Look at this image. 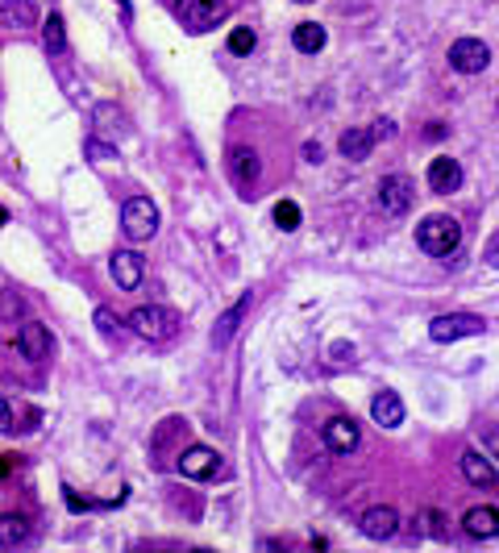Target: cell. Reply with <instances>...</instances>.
I'll return each instance as SVG.
<instances>
[{"instance_id":"8","label":"cell","mask_w":499,"mask_h":553,"mask_svg":"<svg viewBox=\"0 0 499 553\" xmlns=\"http://www.w3.org/2000/svg\"><path fill=\"white\" fill-rule=\"evenodd\" d=\"M229 179L241 187V195H254V184H259V175H262V163H259V154L250 150V146H229Z\"/></svg>"},{"instance_id":"14","label":"cell","mask_w":499,"mask_h":553,"mask_svg":"<svg viewBox=\"0 0 499 553\" xmlns=\"http://www.w3.org/2000/svg\"><path fill=\"white\" fill-rule=\"evenodd\" d=\"M17 346H22V358L42 362L46 354H50V333H46V325H38V321H25V325L17 329Z\"/></svg>"},{"instance_id":"20","label":"cell","mask_w":499,"mask_h":553,"mask_svg":"<svg viewBox=\"0 0 499 553\" xmlns=\"http://www.w3.org/2000/svg\"><path fill=\"white\" fill-rule=\"evenodd\" d=\"M292 42H295V50H300V55H316V50H325L329 33H325V25L300 22V25L292 30Z\"/></svg>"},{"instance_id":"19","label":"cell","mask_w":499,"mask_h":553,"mask_svg":"<svg viewBox=\"0 0 499 553\" xmlns=\"http://www.w3.org/2000/svg\"><path fill=\"white\" fill-rule=\"evenodd\" d=\"M462 529L470 537H499V508H470L462 516Z\"/></svg>"},{"instance_id":"31","label":"cell","mask_w":499,"mask_h":553,"mask_svg":"<svg viewBox=\"0 0 499 553\" xmlns=\"http://www.w3.org/2000/svg\"><path fill=\"white\" fill-rule=\"evenodd\" d=\"M375 141H383V138H395V125H391V121H375Z\"/></svg>"},{"instance_id":"6","label":"cell","mask_w":499,"mask_h":553,"mask_svg":"<svg viewBox=\"0 0 499 553\" xmlns=\"http://www.w3.org/2000/svg\"><path fill=\"white\" fill-rule=\"evenodd\" d=\"M491 63V46L483 38H458L449 46V67L462 71V76H478V71H487Z\"/></svg>"},{"instance_id":"18","label":"cell","mask_w":499,"mask_h":553,"mask_svg":"<svg viewBox=\"0 0 499 553\" xmlns=\"http://www.w3.org/2000/svg\"><path fill=\"white\" fill-rule=\"evenodd\" d=\"M250 313V295H241L238 304L229 308V313H221L217 316V329H213V346H229V341H233V333H238V325H241V316Z\"/></svg>"},{"instance_id":"32","label":"cell","mask_w":499,"mask_h":553,"mask_svg":"<svg viewBox=\"0 0 499 553\" xmlns=\"http://www.w3.org/2000/svg\"><path fill=\"white\" fill-rule=\"evenodd\" d=\"M304 159H308V163H321V159H325L321 141H304Z\"/></svg>"},{"instance_id":"16","label":"cell","mask_w":499,"mask_h":553,"mask_svg":"<svg viewBox=\"0 0 499 553\" xmlns=\"http://www.w3.org/2000/svg\"><path fill=\"white\" fill-rule=\"evenodd\" d=\"M370 416H375L379 429H400L404 424V400L395 395V391H379V395L370 400Z\"/></svg>"},{"instance_id":"30","label":"cell","mask_w":499,"mask_h":553,"mask_svg":"<svg viewBox=\"0 0 499 553\" xmlns=\"http://www.w3.org/2000/svg\"><path fill=\"white\" fill-rule=\"evenodd\" d=\"M84 150L92 154V159H96V163H109V159H117V150H113V146H104V141H96V138L87 141Z\"/></svg>"},{"instance_id":"11","label":"cell","mask_w":499,"mask_h":553,"mask_svg":"<svg viewBox=\"0 0 499 553\" xmlns=\"http://www.w3.org/2000/svg\"><path fill=\"white\" fill-rule=\"evenodd\" d=\"M358 441H362V429L354 416H333V421H325V445L333 454H354Z\"/></svg>"},{"instance_id":"12","label":"cell","mask_w":499,"mask_h":553,"mask_svg":"<svg viewBox=\"0 0 499 553\" xmlns=\"http://www.w3.org/2000/svg\"><path fill=\"white\" fill-rule=\"evenodd\" d=\"M429 187H433L437 195L458 192V187H462V163L449 159V154H437L433 163H429Z\"/></svg>"},{"instance_id":"37","label":"cell","mask_w":499,"mask_h":553,"mask_svg":"<svg viewBox=\"0 0 499 553\" xmlns=\"http://www.w3.org/2000/svg\"><path fill=\"white\" fill-rule=\"evenodd\" d=\"M292 5H313V0H292Z\"/></svg>"},{"instance_id":"25","label":"cell","mask_w":499,"mask_h":553,"mask_svg":"<svg viewBox=\"0 0 499 553\" xmlns=\"http://www.w3.org/2000/svg\"><path fill=\"white\" fill-rule=\"evenodd\" d=\"M275 225H279L283 233L300 229V204H295V200H279V204H275Z\"/></svg>"},{"instance_id":"36","label":"cell","mask_w":499,"mask_h":553,"mask_svg":"<svg viewBox=\"0 0 499 553\" xmlns=\"http://www.w3.org/2000/svg\"><path fill=\"white\" fill-rule=\"evenodd\" d=\"M5 475H9V462H5V458H0V478H5Z\"/></svg>"},{"instance_id":"1","label":"cell","mask_w":499,"mask_h":553,"mask_svg":"<svg viewBox=\"0 0 499 553\" xmlns=\"http://www.w3.org/2000/svg\"><path fill=\"white\" fill-rule=\"evenodd\" d=\"M416 246L424 254H433V258H449L462 246V225L454 217H445V213H433V217H424L416 225Z\"/></svg>"},{"instance_id":"13","label":"cell","mask_w":499,"mask_h":553,"mask_svg":"<svg viewBox=\"0 0 499 553\" xmlns=\"http://www.w3.org/2000/svg\"><path fill=\"white\" fill-rule=\"evenodd\" d=\"M113 279H117V287H125V292H138L141 287V275H146V267H141V258L133 254V249H117L109 262Z\"/></svg>"},{"instance_id":"28","label":"cell","mask_w":499,"mask_h":553,"mask_svg":"<svg viewBox=\"0 0 499 553\" xmlns=\"http://www.w3.org/2000/svg\"><path fill=\"white\" fill-rule=\"evenodd\" d=\"M92 117H96L100 130H121V125H125V113H121L117 104H96V113H92Z\"/></svg>"},{"instance_id":"4","label":"cell","mask_w":499,"mask_h":553,"mask_svg":"<svg viewBox=\"0 0 499 553\" xmlns=\"http://www.w3.org/2000/svg\"><path fill=\"white\" fill-rule=\"evenodd\" d=\"M478 333H487V321L475 313H449V316H437L433 325H429V337H433L437 346H449V341L478 337Z\"/></svg>"},{"instance_id":"10","label":"cell","mask_w":499,"mask_h":553,"mask_svg":"<svg viewBox=\"0 0 499 553\" xmlns=\"http://www.w3.org/2000/svg\"><path fill=\"white\" fill-rule=\"evenodd\" d=\"M358 529H362V537H370V541H391V537L400 532V512L391 508V503H375V508L362 512Z\"/></svg>"},{"instance_id":"21","label":"cell","mask_w":499,"mask_h":553,"mask_svg":"<svg viewBox=\"0 0 499 553\" xmlns=\"http://www.w3.org/2000/svg\"><path fill=\"white\" fill-rule=\"evenodd\" d=\"M0 25H13V30H22V25H38V9H33V0H0Z\"/></svg>"},{"instance_id":"9","label":"cell","mask_w":499,"mask_h":553,"mask_svg":"<svg viewBox=\"0 0 499 553\" xmlns=\"http://www.w3.org/2000/svg\"><path fill=\"white\" fill-rule=\"evenodd\" d=\"M179 475L204 483V478L221 475V454L208 445H187V449H179Z\"/></svg>"},{"instance_id":"17","label":"cell","mask_w":499,"mask_h":553,"mask_svg":"<svg viewBox=\"0 0 499 553\" xmlns=\"http://www.w3.org/2000/svg\"><path fill=\"white\" fill-rule=\"evenodd\" d=\"M462 475H467V483H475V487H495V462L483 458L478 449H467V454H462Z\"/></svg>"},{"instance_id":"3","label":"cell","mask_w":499,"mask_h":553,"mask_svg":"<svg viewBox=\"0 0 499 553\" xmlns=\"http://www.w3.org/2000/svg\"><path fill=\"white\" fill-rule=\"evenodd\" d=\"M229 13V0H175V17L187 33H208Z\"/></svg>"},{"instance_id":"24","label":"cell","mask_w":499,"mask_h":553,"mask_svg":"<svg viewBox=\"0 0 499 553\" xmlns=\"http://www.w3.org/2000/svg\"><path fill=\"white\" fill-rule=\"evenodd\" d=\"M42 42H46L50 55H67V25H63L59 13H50V22L42 25Z\"/></svg>"},{"instance_id":"33","label":"cell","mask_w":499,"mask_h":553,"mask_svg":"<svg viewBox=\"0 0 499 553\" xmlns=\"http://www.w3.org/2000/svg\"><path fill=\"white\" fill-rule=\"evenodd\" d=\"M483 445H487V454H491V458H499V429H487Z\"/></svg>"},{"instance_id":"26","label":"cell","mask_w":499,"mask_h":553,"mask_svg":"<svg viewBox=\"0 0 499 553\" xmlns=\"http://www.w3.org/2000/svg\"><path fill=\"white\" fill-rule=\"evenodd\" d=\"M254 46H259V33L250 30V25H238V30L229 33V50H233V55H250Z\"/></svg>"},{"instance_id":"15","label":"cell","mask_w":499,"mask_h":553,"mask_svg":"<svg viewBox=\"0 0 499 553\" xmlns=\"http://www.w3.org/2000/svg\"><path fill=\"white\" fill-rule=\"evenodd\" d=\"M337 150H341V159H349V163H367L370 150H375V133H370L367 125H354V130L341 133Z\"/></svg>"},{"instance_id":"5","label":"cell","mask_w":499,"mask_h":553,"mask_svg":"<svg viewBox=\"0 0 499 553\" xmlns=\"http://www.w3.org/2000/svg\"><path fill=\"white\" fill-rule=\"evenodd\" d=\"M121 229H125V238L130 241L154 238V229H159V208H154L146 195H133V200H125V208H121Z\"/></svg>"},{"instance_id":"23","label":"cell","mask_w":499,"mask_h":553,"mask_svg":"<svg viewBox=\"0 0 499 553\" xmlns=\"http://www.w3.org/2000/svg\"><path fill=\"white\" fill-rule=\"evenodd\" d=\"M179 433H187V421H184V416H167V421L159 424V433L150 437V449H154V454H163V449H167V445H171Z\"/></svg>"},{"instance_id":"2","label":"cell","mask_w":499,"mask_h":553,"mask_svg":"<svg viewBox=\"0 0 499 553\" xmlns=\"http://www.w3.org/2000/svg\"><path fill=\"white\" fill-rule=\"evenodd\" d=\"M130 329L138 337H146V341H171L179 333V313H171L163 304H141L130 313Z\"/></svg>"},{"instance_id":"34","label":"cell","mask_w":499,"mask_h":553,"mask_svg":"<svg viewBox=\"0 0 499 553\" xmlns=\"http://www.w3.org/2000/svg\"><path fill=\"white\" fill-rule=\"evenodd\" d=\"M9 429H13V408L0 400V433H9Z\"/></svg>"},{"instance_id":"27","label":"cell","mask_w":499,"mask_h":553,"mask_svg":"<svg viewBox=\"0 0 499 553\" xmlns=\"http://www.w3.org/2000/svg\"><path fill=\"white\" fill-rule=\"evenodd\" d=\"M96 329H100L104 341H121V321H117L113 308H96Z\"/></svg>"},{"instance_id":"7","label":"cell","mask_w":499,"mask_h":553,"mask_svg":"<svg viewBox=\"0 0 499 553\" xmlns=\"http://www.w3.org/2000/svg\"><path fill=\"white\" fill-rule=\"evenodd\" d=\"M375 200H379V208L383 213H387V217H404V213H408V208H413V179H408V175H383L379 179V195H375Z\"/></svg>"},{"instance_id":"35","label":"cell","mask_w":499,"mask_h":553,"mask_svg":"<svg viewBox=\"0 0 499 553\" xmlns=\"http://www.w3.org/2000/svg\"><path fill=\"white\" fill-rule=\"evenodd\" d=\"M487 262H491V267H499V233L487 241Z\"/></svg>"},{"instance_id":"29","label":"cell","mask_w":499,"mask_h":553,"mask_svg":"<svg viewBox=\"0 0 499 553\" xmlns=\"http://www.w3.org/2000/svg\"><path fill=\"white\" fill-rule=\"evenodd\" d=\"M25 313V300L17 292H0V316L5 321H17V316Z\"/></svg>"},{"instance_id":"22","label":"cell","mask_w":499,"mask_h":553,"mask_svg":"<svg viewBox=\"0 0 499 553\" xmlns=\"http://www.w3.org/2000/svg\"><path fill=\"white\" fill-rule=\"evenodd\" d=\"M30 541V521L25 516H17V512H5L0 516V545L5 549H17V545Z\"/></svg>"}]
</instances>
